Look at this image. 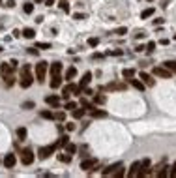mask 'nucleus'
Instances as JSON below:
<instances>
[{"label":"nucleus","instance_id":"nucleus-1","mask_svg":"<svg viewBox=\"0 0 176 178\" xmlns=\"http://www.w3.org/2000/svg\"><path fill=\"white\" fill-rule=\"evenodd\" d=\"M13 71H15V68H13L10 62L0 64V73H2V79L6 83V86H11V84L15 83V79H13Z\"/></svg>","mask_w":176,"mask_h":178},{"label":"nucleus","instance_id":"nucleus-2","mask_svg":"<svg viewBox=\"0 0 176 178\" xmlns=\"http://www.w3.org/2000/svg\"><path fill=\"white\" fill-rule=\"evenodd\" d=\"M34 83V77H32V71H30V66H23L21 68V77H19V84L23 88H28L30 84Z\"/></svg>","mask_w":176,"mask_h":178},{"label":"nucleus","instance_id":"nucleus-3","mask_svg":"<svg viewBox=\"0 0 176 178\" xmlns=\"http://www.w3.org/2000/svg\"><path fill=\"white\" fill-rule=\"evenodd\" d=\"M81 92H82V88L79 86V84H73L71 81H69V84H66V86L62 88V98L69 99V96H71V94H73V96H79Z\"/></svg>","mask_w":176,"mask_h":178},{"label":"nucleus","instance_id":"nucleus-4","mask_svg":"<svg viewBox=\"0 0 176 178\" xmlns=\"http://www.w3.org/2000/svg\"><path fill=\"white\" fill-rule=\"evenodd\" d=\"M47 69H49V62L45 60H41L36 64V81L43 84V79H45V75H47Z\"/></svg>","mask_w":176,"mask_h":178},{"label":"nucleus","instance_id":"nucleus-5","mask_svg":"<svg viewBox=\"0 0 176 178\" xmlns=\"http://www.w3.org/2000/svg\"><path fill=\"white\" fill-rule=\"evenodd\" d=\"M56 148H58L56 142H54V144H49V146H41L39 150H38V158H39V159H47L49 156H53V154L56 152Z\"/></svg>","mask_w":176,"mask_h":178},{"label":"nucleus","instance_id":"nucleus-6","mask_svg":"<svg viewBox=\"0 0 176 178\" xmlns=\"http://www.w3.org/2000/svg\"><path fill=\"white\" fill-rule=\"evenodd\" d=\"M154 75H156V77H161V79H171L172 71H169L165 66H156V68H154Z\"/></svg>","mask_w":176,"mask_h":178},{"label":"nucleus","instance_id":"nucleus-7","mask_svg":"<svg viewBox=\"0 0 176 178\" xmlns=\"http://www.w3.org/2000/svg\"><path fill=\"white\" fill-rule=\"evenodd\" d=\"M150 167H152V161H150V159H143V161H140L139 171H137V176H139V178L146 176V173H150Z\"/></svg>","mask_w":176,"mask_h":178},{"label":"nucleus","instance_id":"nucleus-8","mask_svg":"<svg viewBox=\"0 0 176 178\" xmlns=\"http://www.w3.org/2000/svg\"><path fill=\"white\" fill-rule=\"evenodd\" d=\"M81 169L86 171V173H92L94 169H97V159H82Z\"/></svg>","mask_w":176,"mask_h":178},{"label":"nucleus","instance_id":"nucleus-9","mask_svg":"<svg viewBox=\"0 0 176 178\" xmlns=\"http://www.w3.org/2000/svg\"><path fill=\"white\" fill-rule=\"evenodd\" d=\"M34 158H36V156H34V152L30 150V148H26V150L21 152V161H23L25 165H30V163L34 161Z\"/></svg>","mask_w":176,"mask_h":178},{"label":"nucleus","instance_id":"nucleus-10","mask_svg":"<svg viewBox=\"0 0 176 178\" xmlns=\"http://www.w3.org/2000/svg\"><path fill=\"white\" fill-rule=\"evenodd\" d=\"M139 79L143 81L146 86H154V84H156V79H154L150 73H146V71H140V73H139Z\"/></svg>","mask_w":176,"mask_h":178},{"label":"nucleus","instance_id":"nucleus-11","mask_svg":"<svg viewBox=\"0 0 176 178\" xmlns=\"http://www.w3.org/2000/svg\"><path fill=\"white\" fill-rule=\"evenodd\" d=\"M15 163H17L15 154H8V156L4 158V167H6V169H13V167H15Z\"/></svg>","mask_w":176,"mask_h":178},{"label":"nucleus","instance_id":"nucleus-12","mask_svg":"<svg viewBox=\"0 0 176 178\" xmlns=\"http://www.w3.org/2000/svg\"><path fill=\"white\" fill-rule=\"evenodd\" d=\"M45 103H47V105H51V107H54V109H58L62 101H60V98H58V96H47V98H45Z\"/></svg>","mask_w":176,"mask_h":178},{"label":"nucleus","instance_id":"nucleus-13","mask_svg":"<svg viewBox=\"0 0 176 178\" xmlns=\"http://www.w3.org/2000/svg\"><path fill=\"white\" fill-rule=\"evenodd\" d=\"M128 83H129V84H131V86L135 88V90H140V92H143V90L146 88V84H144L143 81H140V79H135V77H133V79H129Z\"/></svg>","mask_w":176,"mask_h":178},{"label":"nucleus","instance_id":"nucleus-14","mask_svg":"<svg viewBox=\"0 0 176 178\" xmlns=\"http://www.w3.org/2000/svg\"><path fill=\"white\" fill-rule=\"evenodd\" d=\"M122 163L118 161V163H112L111 167H107V169H103V176H111V174H114L116 171H118V167H120Z\"/></svg>","mask_w":176,"mask_h":178},{"label":"nucleus","instance_id":"nucleus-15","mask_svg":"<svg viewBox=\"0 0 176 178\" xmlns=\"http://www.w3.org/2000/svg\"><path fill=\"white\" fill-rule=\"evenodd\" d=\"M84 112H86V109H84V107L81 105V107H75V109L71 111V116H73L75 120H79V118H82V116H84Z\"/></svg>","mask_w":176,"mask_h":178},{"label":"nucleus","instance_id":"nucleus-16","mask_svg":"<svg viewBox=\"0 0 176 178\" xmlns=\"http://www.w3.org/2000/svg\"><path fill=\"white\" fill-rule=\"evenodd\" d=\"M62 68H64V66H62V62H53L51 64V77L53 75H60L62 73Z\"/></svg>","mask_w":176,"mask_h":178},{"label":"nucleus","instance_id":"nucleus-17","mask_svg":"<svg viewBox=\"0 0 176 178\" xmlns=\"http://www.w3.org/2000/svg\"><path fill=\"white\" fill-rule=\"evenodd\" d=\"M90 81H92V73H90V71H86V73L82 75V79H81V83H79V86H81V88H86L88 84H90Z\"/></svg>","mask_w":176,"mask_h":178},{"label":"nucleus","instance_id":"nucleus-18","mask_svg":"<svg viewBox=\"0 0 176 178\" xmlns=\"http://www.w3.org/2000/svg\"><path fill=\"white\" fill-rule=\"evenodd\" d=\"M62 79H64V77L62 75H53V79H51V88H60L62 86Z\"/></svg>","mask_w":176,"mask_h":178},{"label":"nucleus","instance_id":"nucleus-19","mask_svg":"<svg viewBox=\"0 0 176 178\" xmlns=\"http://www.w3.org/2000/svg\"><path fill=\"white\" fill-rule=\"evenodd\" d=\"M124 88H126V84L122 83H111L107 86H101V90H124Z\"/></svg>","mask_w":176,"mask_h":178},{"label":"nucleus","instance_id":"nucleus-20","mask_svg":"<svg viewBox=\"0 0 176 178\" xmlns=\"http://www.w3.org/2000/svg\"><path fill=\"white\" fill-rule=\"evenodd\" d=\"M75 75H77V68H75V66H71V68L66 71L64 79H66V81H73V79H75Z\"/></svg>","mask_w":176,"mask_h":178},{"label":"nucleus","instance_id":"nucleus-21","mask_svg":"<svg viewBox=\"0 0 176 178\" xmlns=\"http://www.w3.org/2000/svg\"><path fill=\"white\" fill-rule=\"evenodd\" d=\"M21 34H23L26 39H34V36H36V30H34V28H28V26H26Z\"/></svg>","mask_w":176,"mask_h":178},{"label":"nucleus","instance_id":"nucleus-22","mask_svg":"<svg viewBox=\"0 0 176 178\" xmlns=\"http://www.w3.org/2000/svg\"><path fill=\"white\" fill-rule=\"evenodd\" d=\"M122 75H124V79H126V81H129V79H133V77H135V69L126 68V69L122 71Z\"/></svg>","mask_w":176,"mask_h":178},{"label":"nucleus","instance_id":"nucleus-23","mask_svg":"<svg viewBox=\"0 0 176 178\" xmlns=\"http://www.w3.org/2000/svg\"><path fill=\"white\" fill-rule=\"evenodd\" d=\"M139 167H140V161H135L133 165L129 167V171H128V176H137V171H139Z\"/></svg>","mask_w":176,"mask_h":178},{"label":"nucleus","instance_id":"nucleus-24","mask_svg":"<svg viewBox=\"0 0 176 178\" xmlns=\"http://www.w3.org/2000/svg\"><path fill=\"white\" fill-rule=\"evenodd\" d=\"M90 112H92V116H94V118H105V116H107V112L101 111V109H92Z\"/></svg>","mask_w":176,"mask_h":178},{"label":"nucleus","instance_id":"nucleus-25","mask_svg":"<svg viewBox=\"0 0 176 178\" xmlns=\"http://www.w3.org/2000/svg\"><path fill=\"white\" fill-rule=\"evenodd\" d=\"M81 105L84 107V109H88V111H92V109H96V103H90L86 98H82L81 99Z\"/></svg>","mask_w":176,"mask_h":178},{"label":"nucleus","instance_id":"nucleus-26","mask_svg":"<svg viewBox=\"0 0 176 178\" xmlns=\"http://www.w3.org/2000/svg\"><path fill=\"white\" fill-rule=\"evenodd\" d=\"M68 142H69V137H68V135H60L58 141H56V144H58V148H60V146H66Z\"/></svg>","mask_w":176,"mask_h":178},{"label":"nucleus","instance_id":"nucleus-27","mask_svg":"<svg viewBox=\"0 0 176 178\" xmlns=\"http://www.w3.org/2000/svg\"><path fill=\"white\" fill-rule=\"evenodd\" d=\"M163 66H165L169 71H172V73H176V62H172V60H167V62H163Z\"/></svg>","mask_w":176,"mask_h":178},{"label":"nucleus","instance_id":"nucleus-28","mask_svg":"<svg viewBox=\"0 0 176 178\" xmlns=\"http://www.w3.org/2000/svg\"><path fill=\"white\" fill-rule=\"evenodd\" d=\"M71 158H73V156L68 154V152H66V154H58V159H60L62 163H69V161H71Z\"/></svg>","mask_w":176,"mask_h":178},{"label":"nucleus","instance_id":"nucleus-29","mask_svg":"<svg viewBox=\"0 0 176 178\" xmlns=\"http://www.w3.org/2000/svg\"><path fill=\"white\" fill-rule=\"evenodd\" d=\"M105 101H107V98H105V96H101V94H96L94 96V103L96 105H103Z\"/></svg>","mask_w":176,"mask_h":178},{"label":"nucleus","instance_id":"nucleus-30","mask_svg":"<svg viewBox=\"0 0 176 178\" xmlns=\"http://www.w3.org/2000/svg\"><path fill=\"white\" fill-rule=\"evenodd\" d=\"M58 6H60V10H62V11L69 13V2H68V0H60V2H58Z\"/></svg>","mask_w":176,"mask_h":178},{"label":"nucleus","instance_id":"nucleus-31","mask_svg":"<svg viewBox=\"0 0 176 178\" xmlns=\"http://www.w3.org/2000/svg\"><path fill=\"white\" fill-rule=\"evenodd\" d=\"M66 152H68V154H71V156H73V154H77V146L73 144V142H68V144H66Z\"/></svg>","mask_w":176,"mask_h":178},{"label":"nucleus","instance_id":"nucleus-32","mask_svg":"<svg viewBox=\"0 0 176 178\" xmlns=\"http://www.w3.org/2000/svg\"><path fill=\"white\" fill-rule=\"evenodd\" d=\"M154 15V8H148V10H144L143 13H140V19H148Z\"/></svg>","mask_w":176,"mask_h":178},{"label":"nucleus","instance_id":"nucleus-33","mask_svg":"<svg viewBox=\"0 0 176 178\" xmlns=\"http://www.w3.org/2000/svg\"><path fill=\"white\" fill-rule=\"evenodd\" d=\"M17 137H19V141L26 139V130H25V127H19V130H17Z\"/></svg>","mask_w":176,"mask_h":178},{"label":"nucleus","instance_id":"nucleus-34","mask_svg":"<svg viewBox=\"0 0 176 178\" xmlns=\"http://www.w3.org/2000/svg\"><path fill=\"white\" fill-rule=\"evenodd\" d=\"M54 120H56V122H64V120H66V112H64V111L56 112V115H54Z\"/></svg>","mask_w":176,"mask_h":178},{"label":"nucleus","instance_id":"nucleus-35","mask_svg":"<svg viewBox=\"0 0 176 178\" xmlns=\"http://www.w3.org/2000/svg\"><path fill=\"white\" fill-rule=\"evenodd\" d=\"M154 49H156V41H148L144 51H146V53H154Z\"/></svg>","mask_w":176,"mask_h":178},{"label":"nucleus","instance_id":"nucleus-36","mask_svg":"<svg viewBox=\"0 0 176 178\" xmlns=\"http://www.w3.org/2000/svg\"><path fill=\"white\" fill-rule=\"evenodd\" d=\"M23 10H25V13H32V11H34V4H32V2H26V4L23 6Z\"/></svg>","mask_w":176,"mask_h":178},{"label":"nucleus","instance_id":"nucleus-37","mask_svg":"<svg viewBox=\"0 0 176 178\" xmlns=\"http://www.w3.org/2000/svg\"><path fill=\"white\" fill-rule=\"evenodd\" d=\"M41 116L47 118V120H54V115H53L51 111H41Z\"/></svg>","mask_w":176,"mask_h":178},{"label":"nucleus","instance_id":"nucleus-38","mask_svg":"<svg viewBox=\"0 0 176 178\" xmlns=\"http://www.w3.org/2000/svg\"><path fill=\"white\" fill-rule=\"evenodd\" d=\"M124 174H126V171H124V167L120 165V167H118V171H116V173H114V176H116V178H122Z\"/></svg>","mask_w":176,"mask_h":178},{"label":"nucleus","instance_id":"nucleus-39","mask_svg":"<svg viewBox=\"0 0 176 178\" xmlns=\"http://www.w3.org/2000/svg\"><path fill=\"white\" fill-rule=\"evenodd\" d=\"M64 107H66V109H68V111H73V109H75V107H77V101H68V103H66Z\"/></svg>","mask_w":176,"mask_h":178},{"label":"nucleus","instance_id":"nucleus-40","mask_svg":"<svg viewBox=\"0 0 176 178\" xmlns=\"http://www.w3.org/2000/svg\"><path fill=\"white\" fill-rule=\"evenodd\" d=\"M26 51L30 53L32 56H38V54H39V49H38V47H30V49H26Z\"/></svg>","mask_w":176,"mask_h":178},{"label":"nucleus","instance_id":"nucleus-41","mask_svg":"<svg viewBox=\"0 0 176 178\" xmlns=\"http://www.w3.org/2000/svg\"><path fill=\"white\" fill-rule=\"evenodd\" d=\"M116 34H118V36H126V34H128V28H126V26L116 28Z\"/></svg>","mask_w":176,"mask_h":178},{"label":"nucleus","instance_id":"nucleus-42","mask_svg":"<svg viewBox=\"0 0 176 178\" xmlns=\"http://www.w3.org/2000/svg\"><path fill=\"white\" fill-rule=\"evenodd\" d=\"M97 43H100V39H97V38H90V39H88V45H90V47H96Z\"/></svg>","mask_w":176,"mask_h":178},{"label":"nucleus","instance_id":"nucleus-43","mask_svg":"<svg viewBox=\"0 0 176 178\" xmlns=\"http://www.w3.org/2000/svg\"><path fill=\"white\" fill-rule=\"evenodd\" d=\"M169 176H172V178H176V163L171 167V171H169Z\"/></svg>","mask_w":176,"mask_h":178},{"label":"nucleus","instance_id":"nucleus-44","mask_svg":"<svg viewBox=\"0 0 176 178\" xmlns=\"http://www.w3.org/2000/svg\"><path fill=\"white\" fill-rule=\"evenodd\" d=\"M36 47H38V49H43V51H45V49L51 47V43H36Z\"/></svg>","mask_w":176,"mask_h":178},{"label":"nucleus","instance_id":"nucleus-45","mask_svg":"<svg viewBox=\"0 0 176 178\" xmlns=\"http://www.w3.org/2000/svg\"><path fill=\"white\" fill-rule=\"evenodd\" d=\"M73 19H77V21H82V19H86V15H84V13H75V15H73Z\"/></svg>","mask_w":176,"mask_h":178},{"label":"nucleus","instance_id":"nucleus-46","mask_svg":"<svg viewBox=\"0 0 176 178\" xmlns=\"http://www.w3.org/2000/svg\"><path fill=\"white\" fill-rule=\"evenodd\" d=\"M157 176H159V178H163V176H169V171L163 167V171H159V173H157Z\"/></svg>","mask_w":176,"mask_h":178},{"label":"nucleus","instance_id":"nucleus-47","mask_svg":"<svg viewBox=\"0 0 176 178\" xmlns=\"http://www.w3.org/2000/svg\"><path fill=\"white\" fill-rule=\"evenodd\" d=\"M107 54H109V56H120V54H122V51H120V49H118V51H109Z\"/></svg>","mask_w":176,"mask_h":178},{"label":"nucleus","instance_id":"nucleus-48","mask_svg":"<svg viewBox=\"0 0 176 178\" xmlns=\"http://www.w3.org/2000/svg\"><path fill=\"white\" fill-rule=\"evenodd\" d=\"M34 107V101H26V103H23V109H32Z\"/></svg>","mask_w":176,"mask_h":178},{"label":"nucleus","instance_id":"nucleus-49","mask_svg":"<svg viewBox=\"0 0 176 178\" xmlns=\"http://www.w3.org/2000/svg\"><path fill=\"white\" fill-rule=\"evenodd\" d=\"M66 130H68V131H73V130H75V124H73V122H71V124H66Z\"/></svg>","mask_w":176,"mask_h":178},{"label":"nucleus","instance_id":"nucleus-50","mask_svg":"<svg viewBox=\"0 0 176 178\" xmlns=\"http://www.w3.org/2000/svg\"><path fill=\"white\" fill-rule=\"evenodd\" d=\"M154 25L159 26V25H163V19H154Z\"/></svg>","mask_w":176,"mask_h":178},{"label":"nucleus","instance_id":"nucleus-51","mask_svg":"<svg viewBox=\"0 0 176 178\" xmlns=\"http://www.w3.org/2000/svg\"><path fill=\"white\" fill-rule=\"evenodd\" d=\"M92 58H94V60H100V58H103V54H101V53H96Z\"/></svg>","mask_w":176,"mask_h":178},{"label":"nucleus","instance_id":"nucleus-52","mask_svg":"<svg viewBox=\"0 0 176 178\" xmlns=\"http://www.w3.org/2000/svg\"><path fill=\"white\" fill-rule=\"evenodd\" d=\"M6 6H8V8H13V6H15V2H13V0H8V2H6Z\"/></svg>","mask_w":176,"mask_h":178},{"label":"nucleus","instance_id":"nucleus-53","mask_svg":"<svg viewBox=\"0 0 176 178\" xmlns=\"http://www.w3.org/2000/svg\"><path fill=\"white\" fill-rule=\"evenodd\" d=\"M45 6H54V0H45Z\"/></svg>","mask_w":176,"mask_h":178},{"label":"nucleus","instance_id":"nucleus-54","mask_svg":"<svg viewBox=\"0 0 176 178\" xmlns=\"http://www.w3.org/2000/svg\"><path fill=\"white\" fill-rule=\"evenodd\" d=\"M34 2H36V4H41V2H45V0H34Z\"/></svg>","mask_w":176,"mask_h":178},{"label":"nucleus","instance_id":"nucleus-55","mask_svg":"<svg viewBox=\"0 0 176 178\" xmlns=\"http://www.w3.org/2000/svg\"><path fill=\"white\" fill-rule=\"evenodd\" d=\"M172 39H176V32H174V36H172Z\"/></svg>","mask_w":176,"mask_h":178},{"label":"nucleus","instance_id":"nucleus-56","mask_svg":"<svg viewBox=\"0 0 176 178\" xmlns=\"http://www.w3.org/2000/svg\"><path fill=\"white\" fill-rule=\"evenodd\" d=\"M148 2H154V0H148Z\"/></svg>","mask_w":176,"mask_h":178},{"label":"nucleus","instance_id":"nucleus-57","mask_svg":"<svg viewBox=\"0 0 176 178\" xmlns=\"http://www.w3.org/2000/svg\"><path fill=\"white\" fill-rule=\"evenodd\" d=\"M0 4H2V0H0Z\"/></svg>","mask_w":176,"mask_h":178}]
</instances>
